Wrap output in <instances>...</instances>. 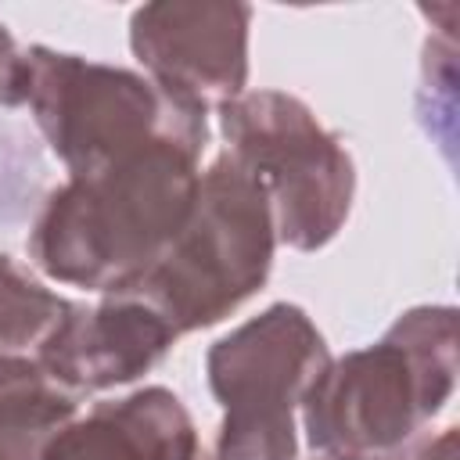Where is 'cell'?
Listing matches in <instances>:
<instances>
[{
    "instance_id": "6da1fadb",
    "label": "cell",
    "mask_w": 460,
    "mask_h": 460,
    "mask_svg": "<svg viewBox=\"0 0 460 460\" xmlns=\"http://www.w3.org/2000/svg\"><path fill=\"white\" fill-rule=\"evenodd\" d=\"M201 151L180 140L147 144L54 187L29 230L25 252L58 284L111 295L133 284L183 230Z\"/></svg>"
},
{
    "instance_id": "5b68a950",
    "label": "cell",
    "mask_w": 460,
    "mask_h": 460,
    "mask_svg": "<svg viewBox=\"0 0 460 460\" xmlns=\"http://www.w3.org/2000/svg\"><path fill=\"white\" fill-rule=\"evenodd\" d=\"M226 155L266 194L277 244L320 252L338 237L356 198V165L338 133L284 90H244L219 108Z\"/></svg>"
},
{
    "instance_id": "7c38bea8",
    "label": "cell",
    "mask_w": 460,
    "mask_h": 460,
    "mask_svg": "<svg viewBox=\"0 0 460 460\" xmlns=\"http://www.w3.org/2000/svg\"><path fill=\"white\" fill-rule=\"evenodd\" d=\"M453 36L446 32L442 40L424 43V65H420V93H417V119L428 129V137L442 140V147H453Z\"/></svg>"
},
{
    "instance_id": "8fae6325",
    "label": "cell",
    "mask_w": 460,
    "mask_h": 460,
    "mask_svg": "<svg viewBox=\"0 0 460 460\" xmlns=\"http://www.w3.org/2000/svg\"><path fill=\"white\" fill-rule=\"evenodd\" d=\"M68 309L72 298L50 291L29 266L0 252V352L36 356Z\"/></svg>"
},
{
    "instance_id": "5bb4252c",
    "label": "cell",
    "mask_w": 460,
    "mask_h": 460,
    "mask_svg": "<svg viewBox=\"0 0 460 460\" xmlns=\"http://www.w3.org/2000/svg\"><path fill=\"white\" fill-rule=\"evenodd\" d=\"M406 460H456V428L449 424L435 438L417 435L413 442H406Z\"/></svg>"
},
{
    "instance_id": "4fadbf2b",
    "label": "cell",
    "mask_w": 460,
    "mask_h": 460,
    "mask_svg": "<svg viewBox=\"0 0 460 460\" xmlns=\"http://www.w3.org/2000/svg\"><path fill=\"white\" fill-rule=\"evenodd\" d=\"M29 104V47H18L11 29L0 22V108Z\"/></svg>"
},
{
    "instance_id": "3957f363",
    "label": "cell",
    "mask_w": 460,
    "mask_h": 460,
    "mask_svg": "<svg viewBox=\"0 0 460 460\" xmlns=\"http://www.w3.org/2000/svg\"><path fill=\"white\" fill-rule=\"evenodd\" d=\"M273 252L277 234L266 194L230 155H219L201 172L194 208L172 244L151 270L111 295L144 302L180 338L216 327L262 291Z\"/></svg>"
},
{
    "instance_id": "7a4b0ae2",
    "label": "cell",
    "mask_w": 460,
    "mask_h": 460,
    "mask_svg": "<svg viewBox=\"0 0 460 460\" xmlns=\"http://www.w3.org/2000/svg\"><path fill=\"white\" fill-rule=\"evenodd\" d=\"M456 309L413 305L367 349L331 359L302 395L313 453L374 456L413 442L456 388Z\"/></svg>"
},
{
    "instance_id": "ba28073f",
    "label": "cell",
    "mask_w": 460,
    "mask_h": 460,
    "mask_svg": "<svg viewBox=\"0 0 460 460\" xmlns=\"http://www.w3.org/2000/svg\"><path fill=\"white\" fill-rule=\"evenodd\" d=\"M172 345L176 331L155 309L129 295H104L97 305L72 302L54 334L36 349V359L83 399L144 377Z\"/></svg>"
},
{
    "instance_id": "9a60e30c",
    "label": "cell",
    "mask_w": 460,
    "mask_h": 460,
    "mask_svg": "<svg viewBox=\"0 0 460 460\" xmlns=\"http://www.w3.org/2000/svg\"><path fill=\"white\" fill-rule=\"evenodd\" d=\"M313 460H406V446L395 453H374V456H341V453H316Z\"/></svg>"
},
{
    "instance_id": "277c9868",
    "label": "cell",
    "mask_w": 460,
    "mask_h": 460,
    "mask_svg": "<svg viewBox=\"0 0 460 460\" xmlns=\"http://www.w3.org/2000/svg\"><path fill=\"white\" fill-rule=\"evenodd\" d=\"M29 111L68 176L93 172L158 140L198 151L208 144V111L151 75L43 43L29 47Z\"/></svg>"
},
{
    "instance_id": "2e32d148",
    "label": "cell",
    "mask_w": 460,
    "mask_h": 460,
    "mask_svg": "<svg viewBox=\"0 0 460 460\" xmlns=\"http://www.w3.org/2000/svg\"><path fill=\"white\" fill-rule=\"evenodd\" d=\"M0 460H25V456H18V453H11V449L0 446Z\"/></svg>"
},
{
    "instance_id": "52a82bcc",
    "label": "cell",
    "mask_w": 460,
    "mask_h": 460,
    "mask_svg": "<svg viewBox=\"0 0 460 460\" xmlns=\"http://www.w3.org/2000/svg\"><path fill=\"white\" fill-rule=\"evenodd\" d=\"M252 7L237 0H155L129 14V50L169 93L201 111L248 86Z\"/></svg>"
},
{
    "instance_id": "9c48e42d",
    "label": "cell",
    "mask_w": 460,
    "mask_h": 460,
    "mask_svg": "<svg viewBox=\"0 0 460 460\" xmlns=\"http://www.w3.org/2000/svg\"><path fill=\"white\" fill-rule=\"evenodd\" d=\"M198 428L180 395L147 385L61 424L36 460H198Z\"/></svg>"
},
{
    "instance_id": "30bf717a",
    "label": "cell",
    "mask_w": 460,
    "mask_h": 460,
    "mask_svg": "<svg viewBox=\"0 0 460 460\" xmlns=\"http://www.w3.org/2000/svg\"><path fill=\"white\" fill-rule=\"evenodd\" d=\"M79 395L58 385L36 356L0 352V446L36 460L47 435L68 424Z\"/></svg>"
},
{
    "instance_id": "8992f818",
    "label": "cell",
    "mask_w": 460,
    "mask_h": 460,
    "mask_svg": "<svg viewBox=\"0 0 460 460\" xmlns=\"http://www.w3.org/2000/svg\"><path fill=\"white\" fill-rule=\"evenodd\" d=\"M327 363V341L302 305H266L205 352L208 392L223 406L219 431L298 442L295 410Z\"/></svg>"
}]
</instances>
